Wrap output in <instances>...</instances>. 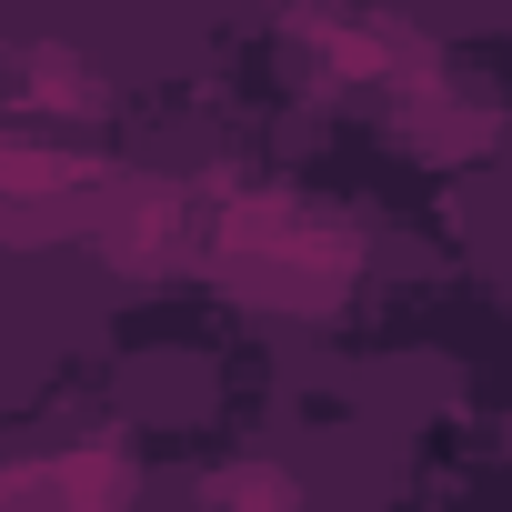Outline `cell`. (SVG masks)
I'll return each instance as SVG.
<instances>
[{
  "label": "cell",
  "instance_id": "cell-1",
  "mask_svg": "<svg viewBox=\"0 0 512 512\" xmlns=\"http://www.w3.org/2000/svg\"><path fill=\"white\" fill-rule=\"evenodd\" d=\"M191 512H302V482H292L282 462H231V472L201 482Z\"/></svg>",
  "mask_w": 512,
  "mask_h": 512
}]
</instances>
